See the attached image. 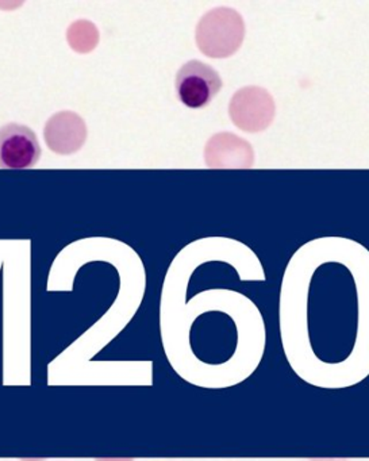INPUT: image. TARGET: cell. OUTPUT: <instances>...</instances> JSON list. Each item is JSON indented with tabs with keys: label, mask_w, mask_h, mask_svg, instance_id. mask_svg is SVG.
Segmentation results:
<instances>
[{
	"label": "cell",
	"mask_w": 369,
	"mask_h": 461,
	"mask_svg": "<svg viewBox=\"0 0 369 461\" xmlns=\"http://www.w3.org/2000/svg\"><path fill=\"white\" fill-rule=\"evenodd\" d=\"M292 256L279 299L283 352L296 376L312 387L342 390L369 376V253L352 266L346 287L318 283L320 264Z\"/></svg>",
	"instance_id": "cell-1"
},
{
	"label": "cell",
	"mask_w": 369,
	"mask_h": 461,
	"mask_svg": "<svg viewBox=\"0 0 369 461\" xmlns=\"http://www.w3.org/2000/svg\"><path fill=\"white\" fill-rule=\"evenodd\" d=\"M191 376L196 385L230 388L263 361L266 328L252 299L238 291H206L187 329Z\"/></svg>",
	"instance_id": "cell-2"
},
{
	"label": "cell",
	"mask_w": 369,
	"mask_h": 461,
	"mask_svg": "<svg viewBox=\"0 0 369 461\" xmlns=\"http://www.w3.org/2000/svg\"><path fill=\"white\" fill-rule=\"evenodd\" d=\"M244 39V18L230 7L210 10L195 29L196 47L210 59L231 58L241 48Z\"/></svg>",
	"instance_id": "cell-3"
},
{
	"label": "cell",
	"mask_w": 369,
	"mask_h": 461,
	"mask_svg": "<svg viewBox=\"0 0 369 461\" xmlns=\"http://www.w3.org/2000/svg\"><path fill=\"white\" fill-rule=\"evenodd\" d=\"M276 114L274 98L266 88L244 87L231 96L229 115L231 122L247 133H260L274 122Z\"/></svg>",
	"instance_id": "cell-4"
},
{
	"label": "cell",
	"mask_w": 369,
	"mask_h": 461,
	"mask_svg": "<svg viewBox=\"0 0 369 461\" xmlns=\"http://www.w3.org/2000/svg\"><path fill=\"white\" fill-rule=\"evenodd\" d=\"M220 74L203 61L191 60L177 71L175 90L188 109H204L222 90Z\"/></svg>",
	"instance_id": "cell-5"
},
{
	"label": "cell",
	"mask_w": 369,
	"mask_h": 461,
	"mask_svg": "<svg viewBox=\"0 0 369 461\" xmlns=\"http://www.w3.org/2000/svg\"><path fill=\"white\" fill-rule=\"evenodd\" d=\"M41 152L39 137L28 126L9 123L0 128V168H33Z\"/></svg>",
	"instance_id": "cell-6"
},
{
	"label": "cell",
	"mask_w": 369,
	"mask_h": 461,
	"mask_svg": "<svg viewBox=\"0 0 369 461\" xmlns=\"http://www.w3.org/2000/svg\"><path fill=\"white\" fill-rule=\"evenodd\" d=\"M85 120L74 112L53 114L45 123L44 140L56 155L69 156L79 152L87 141Z\"/></svg>",
	"instance_id": "cell-7"
},
{
	"label": "cell",
	"mask_w": 369,
	"mask_h": 461,
	"mask_svg": "<svg viewBox=\"0 0 369 461\" xmlns=\"http://www.w3.org/2000/svg\"><path fill=\"white\" fill-rule=\"evenodd\" d=\"M204 161L209 168L245 169L255 164V153L247 140L236 134L220 133L207 141Z\"/></svg>",
	"instance_id": "cell-8"
},
{
	"label": "cell",
	"mask_w": 369,
	"mask_h": 461,
	"mask_svg": "<svg viewBox=\"0 0 369 461\" xmlns=\"http://www.w3.org/2000/svg\"><path fill=\"white\" fill-rule=\"evenodd\" d=\"M101 34L90 21L80 20L72 23L67 31V41L74 52L87 55L99 45Z\"/></svg>",
	"instance_id": "cell-9"
},
{
	"label": "cell",
	"mask_w": 369,
	"mask_h": 461,
	"mask_svg": "<svg viewBox=\"0 0 369 461\" xmlns=\"http://www.w3.org/2000/svg\"><path fill=\"white\" fill-rule=\"evenodd\" d=\"M310 461H345V460H337V458H330V460H328V458H320V460H315V458H311V460Z\"/></svg>",
	"instance_id": "cell-10"
}]
</instances>
